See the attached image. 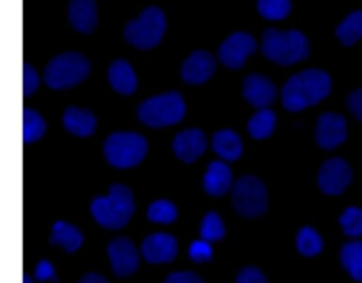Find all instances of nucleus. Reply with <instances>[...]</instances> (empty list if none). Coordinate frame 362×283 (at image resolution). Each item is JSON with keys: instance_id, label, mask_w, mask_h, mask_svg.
Returning a JSON list of instances; mask_svg holds the SVG:
<instances>
[{"instance_id": "obj_1", "label": "nucleus", "mask_w": 362, "mask_h": 283, "mask_svg": "<svg viewBox=\"0 0 362 283\" xmlns=\"http://www.w3.org/2000/svg\"><path fill=\"white\" fill-rule=\"evenodd\" d=\"M331 92V76L322 69H306L293 74L283 87V106L290 112H300L320 103Z\"/></svg>"}, {"instance_id": "obj_2", "label": "nucleus", "mask_w": 362, "mask_h": 283, "mask_svg": "<svg viewBox=\"0 0 362 283\" xmlns=\"http://www.w3.org/2000/svg\"><path fill=\"white\" fill-rule=\"evenodd\" d=\"M90 212L95 221L105 229H122L134 212L133 195L122 184H113L106 197H95L92 200Z\"/></svg>"}, {"instance_id": "obj_3", "label": "nucleus", "mask_w": 362, "mask_h": 283, "mask_svg": "<svg viewBox=\"0 0 362 283\" xmlns=\"http://www.w3.org/2000/svg\"><path fill=\"white\" fill-rule=\"evenodd\" d=\"M262 52L272 62L290 66L310 55V42L299 30H276L267 28L262 37Z\"/></svg>"}, {"instance_id": "obj_4", "label": "nucleus", "mask_w": 362, "mask_h": 283, "mask_svg": "<svg viewBox=\"0 0 362 283\" xmlns=\"http://www.w3.org/2000/svg\"><path fill=\"white\" fill-rule=\"evenodd\" d=\"M186 105L179 92H166L145 99L138 108V119L151 127H165L182 120Z\"/></svg>"}, {"instance_id": "obj_5", "label": "nucleus", "mask_w": 362, "mask_h": 283, "mask_svg": "<svg viewBox=\"0 0 362 283\" xmlns=\"http://www.w3.org/2000/svg\"><path fill=\"white\" fill-rule=\"evenodd\" d=\"M90 62L76 52H67L49 60L45 71V81L52 88H67L88 76Z\"/></svg>"}, {"instance_id": "obj_6", "label": "nucleus", "mask_w": 362, "mask_h": 283, "mask_svg": "<svg viewBox=\"0 0 362 283\" xmlns=\"http://www.w3.org/2000/svg\"><path fill=\"white\" fill-rule=\"evenodd\" d=\"M166 20L159 7H147L136 20H131L124 28V35L133 46L141 50L154 48L161 42Z\"/></svg>"}, {"instance_id": "obj_7", "label": "nucleus", "mask_w": 362, "mask_h": 283, "mask_svg": "<svg viewBox=\"0 0 362 283\" xmlns=\"http://www.w3.org/2000/svg\"><path fill=\"white\" fill-rule=\"evenodd\" d=\"M147 154V142L136 133H113L105 142V156L110 165L129 168Z\"/></svg>"}, {"instance_id": "obj_8", "label": "nucleus", "mask_w": 362, "mask_h": 283, "mask_svg": "<svg viewBox=\"0 0 362 283\" xmlns=\"http://www.w3.org/2000/svg\"><path fill=\"white\" fill-rule=\"evenodd\" d=\"M233 207L246 218L264 214L267 209V191L260 179L253 175L240 177L233 186Z\"/></svg>"}, {"instance_id": "obj_9", "label": "nucleus", "mask_w": 362, "mask_h": 283, "mask_svg": "<svg viewBox=\"0 0 362 283\" xmlns=\"http://www.w3.org/2000/svg\"><path fill=\"white\" fill-rule=\"evenodd\" d=\"M352 180L350 165L341 158H332L322 165L318 173L320 190L327 195H341Z\"/></svg>"}, {"instance_id": "obj_10", "label": "nucleus", "mask_w": 362, "mask_h": 283, "mask_svg": "<svg viewBox=\"0 0 362 283\" xmlns=\"http://www.w3.org/2000/svg\"><path fill=\"white\" fill-rule=\"evenodd\" d=\"M255 48H257V42L250 34L235 32V34H232L221 42L218 55L219 60L225 66H228L230 69H239L246 62L247 57L255 52Z\"/></svg>"}, {"instance_id": "obj_11", "label": "nucleus", "mask_w": 362, "mask_h": 283, "mask_svg": "<svg viewBox=\"0 0 362 283\" xmlns=\"http://www.w3.org/2000/svg\"><path fill=\"white\" fill-rule=\"evenodd\" d=\"M108 257L113 272L119 278L133 275L138 269V251L127 237H119L108 244Z\"/></svg>"}, {"instance_id": "obj_12", "label": "nucleus", "mask_w": 362, "mask_h": 283, "mask_svg": "<svg viewBox=\"0 0 362 283\" xmlns=\"http://www.w3.org/2000/svg\"><path fill=\"white\" fill-rule=\"evenodd\" d=\"M317 142L324 149H334L346 138V120L339 113H325L317 122Z\"/></svg>"}, {"instance_id": "obj_13", "label": "nucleus", "mask_w": 362, "mask_h": 283, "mask_svg": "<svg viewBox=\"0 0 362 283\" xmlns=\"http://www.w3.org/2000/svg\"><path fill=\"white\" fill-rule=\"evenodd\" d=\"M141 255L151 264L172 262L177 255V241L170 233H152L141 244Z\"/></svg>"}, {"instance_id": "obj_14", "label": "nucleus", "mask_w": 362, "mask_h": 283, "mask_svg": "<svg viewBox=\"0 0 362 283\" xmlns=\"http://www.w3.org/2000/svg\"><path fill=\"white\" fill-rule=\"evenodd\" d=\"M172 147L177 158L182 159L184 163H193L198 156L204 154L205 147H207V138L200 129L180 131L173 138Z\"/></svg>"}, {"instance_id": "obj_15", "label": "nucleus", "mask_w": 362, "mask_h": 283, "mask_svg": "<svg viewBox=\"0 0 362 283\" xmlns=\"http://www.w3.org/2000/svg\"><path fill=\"white\" fill-rule=\"evenodd\" d=\"M244 98L247 103H251L257 108H267L276 98V87L269 78L262 76V74H250L244 80Z\"/></svg>"}, {"instance_id": "obj_16", "label": "nucleus", "mask_w": 362, "mask_h": 283, "mask_svg": "<svg viewBox=\"0 0 362 283\" xmlns=\"http://www.w3.org/2000/svg\"><path fill=\"white\" fill-rule=\"evenodd\" d=\"M216 64L211 53L198 50L193 55L187 57V60L182 66V78L184 81L191 85H200L207 81L214 74Z\"/></svg>"}, {"instance_id": "obj_17", "label": "nucleus", "mask_w": 362, "mask_h": 283, "mask_svg": "<svg viewBox=\"0 0 362 283\" xmlns=\"http://www.w3.org/2000/svg\"><path fill=\"white\" fill-rule=\"evenodd\" d=\"M69 21L78 32H92L98 23V9L95 0H71Z\"/></svg>"}, {"instance_id": "obj_18", "label": "nucleus", "mask_w": 362, "mask_h": 283, "mask_svg": "<svg viewBox=\"0 0 362 283\" xmlns=\"http://www.w3.org/2000/svg\"><path fill=\"white\" fill-rule=\"evenodd\" d=\"M232 186V172L223 161H212L204 175V187L209 195L221 197Z\"/></svg>"}, {"instance_id": "obj_19", "label": "nucleus", "mask_w": 362, "mask_h": 283, "mask_svg": "<svg viewBox=\"0 0 362 283\" xmlns=\"http://www.w3.org/2000/svg\"><path fill=\"white\" fill-rule=\"evenodd\" d=\"M110 85L120 94H133L136 91V74L126 60H115L108 69Z\"/></svg>"}, {"instance_id": "obj_20", "label": "nucleus", "mask_w": 362, "mask_h": 283, "mask_svg": "<svg viewBox=\"0 0 362 283\" xmlns=\"http://www.w3.org/2000/svg\"><path fill=\"white\" fill-rule=\"evenodd\" d=\"M64 126L69 133L76 137H88L95 129V117L88 110H80L76 106H71L64 113Z\"/></svg>"}, {"instance_id": "obj_21", "label": "nucleus", "mask_w": 362, "mask_h": 283, "mask_svg": "<svg viewBox=\"0 0 362 283\" xmlns=\"http://www.w3.org/2000/svg\"><path fill=\"white\" fill-rule=\"evenodd\" d=\"M212 147L219 158L226 161H235L243 154V142L240 137L232 129H221L212 138Z\"/></svg>"}, {"instance_id": "obj_22", "label": "nucleus", "mask_w": 362, "mask_h": 283, "mask_svg": "<svg viewBox=\"0 0 362 283\" xmlns=\"http://www.w3.org/2000/svg\"><path fill=\"white\" fill-rule=\"evenodd\" d=\"M81 243H83V236H81V232L76 226L69 225L66 221H57L53 225L52 244H59L66 251L73 253V251H76L81 246Z\"/></svg>"}, {"instance_id": "obj_23", "label": "nucleus", "mask_w": 362, "mask_h": 283, "mask_svg": "<svg viewBox=\"0 0 362 283\" xmlns=\"http://www.w3.org/2000/svg\"><path fill=\"white\" fill-rule=\"evenodd\" d=\"M341 264L354 279L362 282V241H352L341 248Z\"/></svg>"}, {"instance_id": "obj_24", "label": "nucleus", "mask_w": 362, "mask_h": 283, "mask_svg": "<svg viewBox=\"0 0 362 283\" xmlns=\"http://www.w3.org/2000/svg\"><path fill=\"white\" fill-rule=\"evenodd\" d=\"M336 35L345 46H352L362 37V11L350 13L336 28Z\"/></svg>"}, {"instance_id": "obj_25", "label": "nucleus", "mask_w": 362, "mask_h": 283, "mask_svg": "<svg viewBox=\"0 0 362 283\" xmlns=\"http://www.w3.org/2000/svg\"><path fill=\"white\" fill-rule=\"evenodd\" d=\"M276 126V113L272 110H260L258 113H255L250 119V124H247V129H250V134L255 138H267L269 134L274 131Z\"/></svg>"}, {"instance_id": "obj_26", "label": "nucleus", "mask_w": 362, "mask_h": 283, "mask_svg": "<svg viewBox=\"0 0 362 283\" xmlns=\"http://www.w3.org/2000/svg\"><path fill=\"white\" fill-rule=\"evenodd\" d=\"M45 120L37 112L30 108L23 110V142L32 144L45 134Z\"/></svg>"}, {"instance_id": "obj_27", "label": "nucleus", "mask_w": 362, "mask_h": 283, "mask_svg": "<svg viewBox=\"0 0 362 283\" xmlns=\"http://www.w3.org/2000/svg\"><path fill=\"white\" fill-rule=\"evenodd\" d=\"M297 250L304 257H315L322 251V237L318 236L317 230L311 226H304L300 229L299 236H297Z\"/></svg>"}, {"instance_id": "obj_28", "label": "nucleus", "mask_w": 362, "mask_h": 283, "mask_svg": "<svg viewBox=\"0 0 362 283\" xmlns=\"http://www.w3.org/2000/svg\"><path fill=\"white\" fill-rule=\"evenodd\" d=\"M290 9V0H258V13L267 20H285Z\"/></svg>"}, {"instance_id": "obj_29", "label": "nucleus", "mask_w": 362, "mask_h": 283, "mask_svg": "<svg viewBox=\"0 0 362 283\" xmlns=\"http://www.w3.org/2000/svg\"><path fill=\"white\" fill-rule=\"evenodd\" d=\"M147 218L156 223H172L177 218V209L172 202L168 200H156L152 202L147 211Z\"/></svg>"}, {"instance_id": "obj_30", "label": "nucleus", "mask_w": 362, "mask_h": 283, "mask_svg": "<svg viewBox=\"0 0 362 283\" xmlns=\"http://www.w3.org/2000/svg\"><path fill=\"white\" fill-rule=\"evenodd\" d=\"M200 233L202 239L205 241H219L223 236H225V225H223L221 218H219L216 212H207L202 219V226H200Z\"/></svg>"}, {"instance_id": "obj_31", "label": "nucleus", "mask_w": 362, "mask_h": 283, "mask_svg": "<svg viewBox=\"0 0 362 283\" xmlns=\"http://www.w3.org/2000/svg\"><path fill=\"white\" fill-rule=\"evenodd\" d=\"M339 225H341L343 232L350 237L362 236V209L359 207H349L339 218Z\"/></svg>"}, {"instance_id": "obj_32", "label": "nucleus", "mask_w": 362, "mask_h": 283, "mask_svg": "<svg viewBox=\"0 0 362 283\" xmlns=\"http://www.w3.org/2000/svg\"><path fill=\"white\" fill-rule=\"evenodd\" d=\"M189 257L194 262H209L212 260V248L209 241H194L189 246Z\"/></svg>"}, {"instance_id": "obj_33", "label": "nucleus", "mask_w": 362, "mask_h": 283, "mask_svg": "<svg viewBox=\"0 0 362 283\" xmlns=\"http://www.w3.org/2000/svg\"><path fill=\"white\" fill-rule=\"evenodd\" d=\"M39 85V76L28 62L23 64V96L34 94Z\"/></svg>"}, {"instance_id": "obj_34", "label": "nucleus", "mask_w": 362, "mask_h": 283, "mask_svg": "<svg viewBox=\"0 0 362 283\" xmlns=\"http://www.w3.org/2000/svg\"><path fill=\"white\" fill-rule=\"evenodd\" d=\"M237 283H267V279L260 269L244 267L237 276Z\"/></svg>"}, {"instance_id": "obj_35", "label": "nucleus", "mask_w": 362, "mask_h": 283, "mask_svg": "<svg viewBox=\"0 0 362 283\" xmlns=\"http://www.w3.org/2000/svg\"><path fill=\"white\" fill-rule=\"evenodd\" d=\"M165 283H204L202 282V278L198 275H194V272H173V275H170L168 278L165 279Z\"/></svg>"}, {"instance_id": "obj_36", "label": "nucleus", "mask_w": 362, "mask_h": 283, "mask_svg": "<svg viewBox=\"0 0 362 283\" xmlns=\"http://www.w3.org/2000/svg\"><path fill=\"white\" fill-rule=\"evenodd\" d=\"M35 278L41 279V282H53L55 279V271H53V265L48 260H41L35 267Z\"/></svg>"}, {"instance_id": "obj_37", "label": "nucleus", "mask_w": 362, "mask_h": 283, "mask_svg": "<svg viewBox=\"0 0 362 283\" xmlns=\"http://www.w3.org/2000/svg\"><path fill=\"white\" fill-rule=\"evenodd\" d=\"M349 108L357 119L362 120V88H357L349 96Z\"/></svg>"}, {"instance_id": "obj_38", "label": "nucleus", "mask_w": 362, "mask_h": 283, "mask_svg": "<svg viewBox=\"0 0 362 283\" xmlns=\"http://www.w3.org/2000/svg\"><path fill=\"white\" fill-rule=\"evenodd\" d=\"M80 283H108V282H106V278H103V276L95 275V272H88V275H85L83 278L80 279Z\"/></svg>"}, {"instance_id": "obj_39", "label": "nucleus", "mask_w": 362, "mask_h": 283, "mask_svg": "<svg viewBox=\"0 0 362 283\" xmlns=\"http://www.w3.org/2000/svg\"><path fill=\"white\" fill-rule=\"evenodd\" d=\"M23 283H34V282H32L30 276L27 275V272H25V275H23Z\"/></svg>"}]
</instances>
